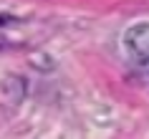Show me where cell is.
I'll list each match as a JSON object with an SVG mask.
<instances>
[{"label":"cell","instance_id":"obj_1","mask_svg":"<svg viewBox=\"0 0 149 139\" xmlns=\"http://www.w3.org/2000/svg\"><path fill=\"white\" fill-rule=\"evenodd\" d=\"M126 48L139 58L144 66H149V23H136L132 25L124 36Z\"/></svg>","mask_w":149,"mask_h":139}]
</instances>
